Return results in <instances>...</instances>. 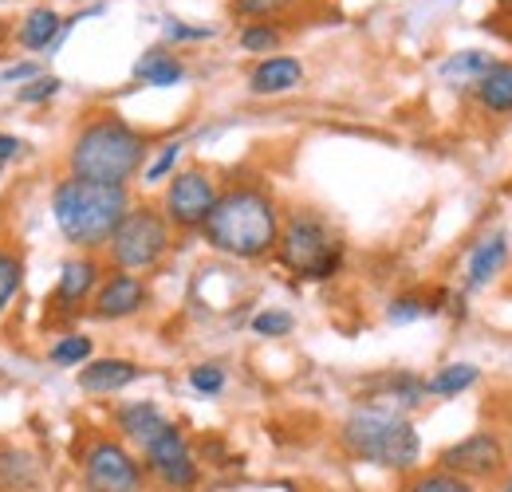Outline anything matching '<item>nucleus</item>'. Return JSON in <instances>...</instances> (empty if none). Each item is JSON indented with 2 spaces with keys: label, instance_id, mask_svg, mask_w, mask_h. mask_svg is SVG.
<instances>
[{
  "label": "nucleus",
  "instance_id": "nucleus-2",
  "mask_svg": "<svg viewBox=\"0 0 512 492\" xmlns=\"http://www.w3.org/2000/svg\"><path fill=\"white\" fill-rule=\"evenodd\" d=\"M146 162V134L119 115H95L67 146V174L83 182L127 185Z\"/></svg>",
  "mask_w": 512,
  "mask_h": 492
},
{
  "label": "nucleus",
  "instance_id": "nucleus-23",
  "mask_svg": "<svg viewBox=\"0 0 512 492\" xmlns=\"http://www.w3.org/2000/svg\"><path fill=\"white\" fill-rule=\"evenodd\" d=\"M489 67H493V60L485 52H457L453 60L442 63V79H449V83H477Z\"/></svg>",
  "mask_w": 512,
  "mask_h": 492
},
{
  "label": "nucleus",
  "instance_id": "nucleus-8",
  "mask_svg": "<svg viewBox=\"0 0 512 492\" xmlns=\"http://www.w3.org/2000/svg\"><path fill=\"white\" fill-rule=\"evenodd\" d=\"M505 461H509L505 441H501L497 433L481 430V433L461 437V441H453L449 449H442L438 469H446L453 477L477 485V481H497V477L505 473Z\"/></svg>",
  "mask_w": 512,
  "mask_h": 492
},
{
  "label": "nucleus",
  "instance_id": "nucleus-21",
  "mask_svg": "<svg viewBox=\"0 0 512 492\" xmlns=\"http://www.w3.org/2000/svg\"><path fill=\"white\" fill-rule=\"evenodd\" d=\"M481 378V370L473 367V363H449L442 367L430 382H426V394H438V398H453V394H461V390H469L473 382Z\"/></svg>",
  "mask_w": 512,
  "mask_h": 492
},
{
  "label": "nucleus",
  "instance_id": "nucleus-14",
  "mask_svg": "<svg viewBox=\"0 0 512 492\" xmlns=\"http://www.w3.org/2000/svg\"><path fill=\"white\" fill-rule=\"evenodd\" d=\"M304 83V63L296 56H268L253 67L249 75V91L253 95H288Z\"/></svg>",
  "mask_w": 512,
  "mask_h": 492
},
{
  "label": "nucleus",
  "instance_id": "nucleus-11",
  "mask_svg": "<svg viewBox=\"0 0 512 492\" xmlns=\"http://www.w3.org/2000/svg\"><path fill=\"white\" fill-rule=\"evenodd\" d=\"M146 300H150V292H146L142 276L115 268V276H107V280L95 288V296H91V315L103 319V323L130 319V315H138V311L146 308Z\"/></svg>",
  "mask_w": 512,
  "mask_h": 492
},
{
  "label": "nucleus",
  "instance_id": "nucleus-18",
  "mask_svg": "<svg viewBox=\"0 0 512 492\" xmlns=\"http://www.w3.org/2000/svg\"><path fill=\"white\" fill-rule=\"evenodd\" d=\"M477 103L489 111V115H512V63H493L477 83Z\"/></svg>",
  "mask_w": 512,
  "mask_h": 492
},
{
  "label": "nucleus",
  "instance_id": "nucleus-35",
  "mask_svg": "<svg viewBox=\"0 0 512 492\" xmlns=\"http://www.w3.org/2000/svg\"><path fill=\"white\" fill-rule=\"evenodd\" d=\"M20 154H24V142H20L16 134H4V130H0V166H8V162L20 158Z\"/></svg>",
  "mask_w": 512,
  "mask_h": 492
},
{
  "label": "nucleus",
  "instance_id": "nucleus-30",
  "mask_svg": "<svg viewBox=\"0 0 512 492\" xmlns=\"http://www.w3.org/2000/svg\"><path fill=\"white\" fill-rule=\"evenodd\" d=\"M60 87H64V83H60L56 75H36L28 87H20V91H16V99H20V103H28V107H32V103H48Z\"/></svg>",
  "mask_w": 512,
  "mask_h": 492
},
{
  "label": "nucleus",
  "instance_id": "nucleus-5",
  "mask_svg": "<svg viewBox=\"0 0 512 492\" xmlns=\"http://www.w3.org/2000/svg\"><path fill=\"white\" fill-rule=\"evenodd\" d=\"M276 252H280V264L304 280H327L343 264V245L331 237V229L316 213H292L280 225Z\"/></svg>",
  "mask_w": 512,
  "mask_h": 492
},
{
  "label": "nucleus",
  "instance_id": "nucleus-26",
  "mask_svg": "<svg viewBox=\"0 0 512 492\" xmlns=\"http://www.w3.org/2000/svg\"><path fill=\"white\" fill-rule=\"evenodd\" d=\"M402 492H477V489L469 481L446 473V469H430V473H414Z\"/></svg>",
  "mask_w": 512,
  "mask_h": 492
},
{
  "label": "nucleus",
  "instance_id": "nucleus-17",
  "mask_svg": "<svg viewBox=\"0 0 512 492\" xmlns=\"http://www.w3.org/2000/svg\"><path fill=\"white\" fill-rule=\"evenodd\" d=\"M60 32H64L60 12L48 8V4H40V8H32V12L20 20L16 40H20V48H28V52H48V48L60 44Z\"/></svg>",
  "mask_w": 512,
  "mask_h": 492
},
{
  "label": "nucleus",
  "instance_id": "nucleus-4",
  "mask_svg": "<svg viewBox=\"0 0 512 492\" xmlns=\"http://www.w3.org/2000/svg\"><path fill=\"white\" fill-rule=\"evenodd\" d=\"M339 441L351 457L367 461V465H379V469H414L418 457H422V441H418V430L394 414V410H383V406H363L355 410L343 430H339Z\"/></svg>",
  "mask_w": 512,
  "mask_h": 492
},
{
  "label": "nucleus",
  "instance_id": "nucleus-3",
  "mask_svg": "<svg viewBox=\"0 0 512 492\" xmlns=\"http://www.w3.org/2000/svg\"><path fill=\"white\" fill-rule=\"evenodd\" d=\"M127 209H130L127 185L83 182V178H71L67 174L64 182H56V189H52L56 229L64 233L67 245H75L79 252L107 248L111 233L127 217Z\"/></svg>",
  "mask_w": 512,
  "mask_h": 492
},
{
  "label": "nucleus",
  "instance_id": "nucleus-7",
  "mask_svg": "<svg viewBox=\"0 0 512 492\" xmlns=\"http://www.w3.org/2000/svg\"><path fill=\"white\" fill-rule=\"evenodd\" d=\"M79 473L87 492H142L146 469L115 437H95L79 453Z\"/></svg>",
  "mask_w": 512,
  "mask_h": 492
},
{
  "label": "nucleus",
  "instance_id": "nucleus-29",
  "mask_svg": "<svg viewBox=\"0 0 512 492\" xmlns=\"http://www.w3.org/2000/svg\"><path fill=\"white\" fill-rule=\"evenodd\" d=\"M190 386L197 394H221L225 390V370L217 363H201V367L190 370Z\"/></svg>",
  "mask_w": 512,
  "mask_h": 492
},
{
  "label": "nucleus",
  "instance_id": "nucleus-22",
  "mask_svg": "<svg viewBox=\"0 0 512 492\" xmlns=\"http://www.w3.org/2000/svg\"><path fill=\"white\" fill-rule=\"evenodd\" d=\"M91 351H95V339L71 331V335H60V339L48 347V359H52L56 367H83V363H91Z\"/></svg>",
  "mask_w": 512,
  "mask_h": 492
},
{
  "label": "nucleus",
  "instance_id": "nucleus-25",
  "mask_svg": "<svg viewBox=\"0 0 512 492\" xmlns=\"http://www.w3.org/2000/svg\"><path fill=\"white\" fill-rule=\"evenodd\" d=\"M20 284H24V256L12 248H0V315L16 300Z\"/></svg>",
  "mask_w": 512,
  "mask_h": 492
},
{
  "label": "nucleus",
  "instance_id": "nucleus-19",
  "mask_svg": "<svg viewBox=\"0 0 512 492\" xmlns=\"http://www.w3.org/2000/svg\"><path fill=\"white\" fill-rule=\"evenodd\" d=\"M134 79L146 87H174L186 79V63L178 56H170L166 48H150L142 60L134 63Z\"/></svg>",
  "mask_w": 512,
  "mask_h": 492
},
{
  "label": "nucleus",
  "instance_id": "nucleus-36",
  "mask_svg": "<svg viewBox=\"0 0 512 492\" xmlns=\"http://www.w3.org/2000/svg\"><path fill=\"white\" fill-rule=\"evenodd\" d=\"M505 492H512V481H509V485H505Z\"/></svg>",
  "mask_w": 512,
  "mask_h": 492
},
{
  "label": "nucleus",
  "instance_id": "nucleus-33",
  "mask_svg": "<svg viewBox=\"0 0 512 492\" xmlns=\"http://www.w3.org/2000/svg\"><path fill=\"white\" fill-rule=\"evenodd\" d=\"M213 28H190L182 20H166V40H209Z\"/></svg>",
  "mask_w": 512,
  "mask_h": 492
},
{
  "label": "nucleus",
  "instance_id": "nucleus-31",
  "mask_svg": "<svg viewBox=\"0 0 512 492\" xmlns=\"http://www.w3.org/2000/svg\"><path fill=\"white\" fill-rule=\"evenodd\" d=\"M296 0H233V8L241 12V16H253V20H268V16H280V12H288Z\"/></svg>",
  "mask_w": 512,
  "mask_h": 492
},
{
  "label": "nucleus",
  "instance_id": "nucleus-24",
  "mask_svg": "<svg viewBox=\"0 0 512 492\" xmlns=\"http://www.w3.org/2000/svg\"><path fill=\"white\" fill-rule=\"evenodd\" d=\"M241 48L245 52H253V56H268V52H276L280 44H284V32L276 28V24H268V20H253V24H245L241 28Z\"/></svg>",
  "mask_w": 512,
  "mask_h": 492
},
{
  "label": "nucleus",
  "instance_id": "nucleus-1",
  "mask_svg": "<svg viewBox=\"0 0 512 492\" xmlns=\"http://www.w3.org/2000/svg\"><path fill=\"white\" fill-rule=\"evenodd\" d=\"M209 248L233 260H260L276 248L280 237V209L268 189L260 185H229L217 193V205L209 209L201 225Z\"/></svg>",
  "mask_w": 512,
  "mask_h": 492
},
{
  "label": "nucleus",
  "instance_id": "nucleus-28",
  "mask_svg": "<svg viewBox=\"0 0 512 492\" xmlns=\"http://www.w3.org/2000/svg\"><path fill=\"white\" fill-rule=\"evenodd\" d=\"M182 150H186L182 142H166V146L158 150V158H154V162H150V166L142 170V182H150V185H154V182H162V178H166V174L174 170V162L182 158Z\"/></svg>",
  "mask_w": 512,
  "mask_h": 492
},
{
  "label": "nucleus",
  "instance_id": "nucleus-6",
  "mask_svg": "<svg viewBox=\"0 0 512 492\" xmlns=\"http://www.w3.org/2000/svg\"><path fill=\"white\" fill-rule=\"evenodd\" d=\"M170 245H174V229L162 217V209L130 205L127 217L119 221V229L107 241V252H111V264L119 272H150L166 260Z\"/></svg>",
  "mask_w": 512,
  "mask_h": 492
},
{
  "label": "nucleus",
  "instance_id": "nucleus-27",
  "mask_svg": "<svg viewBox=\"0 0 512 492\" xmlns=\"http://www.w3.org/2000/svg\"><path fill=\"white\" fill-rule=\"evenodd\" d=\"M292 327H296V319L280 308H268V311H260V315H253V331L264 335V339H280V335H288Z\"/></svg>",
  "mask_w": 512,
  "mask_h": 492
},
{
  "label": "nucleus",
  "instance_id": "nucleus-13",
  "mask_svg": "<svg viewBox=\"0 0 512 492\" xmlns=\"http://www.w3.org/2000/svg\"><path fill=\"white\" fill-rule=\"evenodd\" d=\"M138 378H142V367L134 359H91L79 370V390H87V394H119Z\"/></svg>",
  "mask_w": 512,
  "mask_h": 492
},
{
  "label": "nucleus",
  "instance_id": "nucleus-12",
  "mask_svg": "<svg viewBox=\"0 0 512 492\" xmlns=\"http://www.w3.org/2000/svg\"><path fill=\"white\" fill-rule=\"evenodd\" d=\"M99 284H103V264H99L95 256H75V260H67L64 268H60L52 304H60V308H67V311L83 308V304L95 296Z\"/></svg>",
  "mask_w": 512,
  "mask_h": 492
},
{
  "label": "nucleus",
  "instance_id": "nucleus-32",
  "mask_svg": "<svg viewBox=\"0 0 512 492\" xmlns=\"http://www.w3.org/2000/svg\"><path fill=\"white\" fill-rule=\"evenodd\" d=\"M426 311L430 308H426L418 296H402V300H394V304H390L386 315H390V323H414V319H422Z\"/></svg>",
  "mask_w": 512,
  "mask_h": 492
},
{
  "label": "nucleus",
  "instance_id": "nucleus-34",
  "mask_svg": "<svg viewBox=\"0 0 512 492\" xmlns=\"http://www.w3.org/2000/svg\"><path fill=\"white\" fill-rule=\"evenodd\" d=\"M36 75H40V67H36V63H12V67H4V71H0V79H4V83H32Z\"/></svg>",
  "mask_w": 512,
  "mask_h": 492
},
{
  "label": "nucleus",
  "instance_id": "nucleus-15",
  "mask_svg": "<svg viewBox=\"0 0 512 492\" xmlns=\"http://www.w3.org/2000/svg\"><path fill=\"white\" fill-rule=\"evenodd\" d=\"M115 426H119V433H123L127 441H134L138 449H146L158 433H166L174 422H170L154 402H127V406L115 410Z\"/></svg>",
  "mask_w": 512,
  "mask_h": 492
},
{
  "label": "nucleus",
  "instance_id": "nucleus-20",
  "mask_svg": "<svg viewBox=\"0 0 512 492\" xmlns=\"http://www.w3.org/2000/svg\"><path fill=\"white\" fill-rule=\"evenodd\" d=\"M40 481V465L32 453L4 445L0 449V492H28Z\"/></svg>",
  "mask_w": 512,
  "mask_h": 492
},
{
  "label": "nucleus",
  "instance_id": "nucleus-16",
  "mask_svg": "<svg viewBox=\"0 0 512 492\" xmlns=\"http://www.w3.org/2000/svg\"><path fill=\"white\" fill-rule=\"evenodd\" d=\"M505 260H509V237L505 233L485 237L481 245L469 252V276H465L469 292H481L485 284H493V276H501Z\"/></svg>",
  "mask_w": 512,
  "mask_h": 492
},
{
  "label": "nucleus",
  "instance_id": "nucleus-10",
  "mask_svg": "<svg viewBox=\"0 0 512 492\" xmlns=\"http://www.w3.org/2000/svg\"><path fill=\"white\" fill-rule=\"evenodd\" d=\"M142 457H146L142 469H150L166 489H193L197 477H201L190 441H186V433L178 430V426H170L166 433H158V437L142 449Z\"/></svg>",
  "mask_w": 512,
  "mask_h": 492
},
{
  "label": "nucleus",
  "instance_id": "nucleus-9",
  "mask_svg": "<svg viewBox=\"0 0 512 492\" xmlns=\"http://www.w3.org/2000/svg\"><path fill=\"white\" fill-rule=\"evenodd\" d=\"M217 182L209 170L193 166L174 174V182L166 185V197H162V217L170 221V229H201L209 209L217 205Z\"/></svg>",
  "mask_w": 512,
  "mask_h": 492
}]
</instances>
